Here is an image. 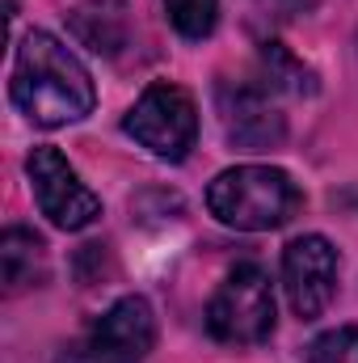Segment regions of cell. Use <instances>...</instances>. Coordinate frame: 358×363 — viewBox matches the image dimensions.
<instances>
[{"instance_id":"6da1fadb","label":"cell","mask_w":358,"mask_h":363,"mask_svg":"<svg viewBox=\"0 0 358 363\" xmlns=\"http://www.w3.org/2000/svg\"><path fill=\"white\" fill-rule=\"evenodd\" d=\"M13 106L34 123V127H68L93 114V89L89 68L47 30H30L17 47L13 60Z\"/></svg>"},{"instance_id":"7a4b0ae2","label":"cell","mask_w":358,"mask_h":363,"mask_svg":"<svg viewBox=\"0 0 358 363\" xmlns=\"http://www.w3.org/2000/svg\"><path fill=\"white\" fill-rule=\"evenodd\" d=\"M207 207L219 224L236 233H270L282 228L299 207L304 194L287 169L274 165H232L207 186Z\"/></svg>"},{"instance_id":"3957f363","label":"cell","mask_w":358,"mask_h":363,"mask_svg":"<svg viewBox=\"0 0 358 363\" xmlns=\"http://www.w3.org/2000/svg\"><path fill=\"white\" fill-rule=\"evenodd\" d=\"M207 330L228 347H258L274 334V291L258 262H241L224 274L207 304Z\"/></svg>"},{"instance_id":"277c9868","label":"cell","mask_w":358,"mask_h":363,"mask_svg":"<svg viewBox=\"0 0 358 363\" xmlns=\"http://www.w3.org/2000/svg\"><path fill=\"white\" fill-rule=\"evenodd\" d=\"M122 131L139 148H148L152 157L178 165V161L190 157V148L198 140V106H194V97L181 85L156 81V85H148L139 93V101L127 110Z\"/></svg>"},{"instance_id":"5b68a950","label":"cell","mask_w":358,"mask_h":363,"mask_svg":"<svg viewBox=\"0 0 358 363\" xmlns=\"http://www.w3.org/2000/svg\"><path fill=\"white\" fill-rule=\"evenodd\" d=\"M156 347V313L144 296L114 300L55 363H144Z\"/></svg>"},{"instance_id":"8992f818","label":"cell","mask_w":358,"mask_h":363,"mask_svg":"<svg viewBox=\"0 0 358 363\" xmlns=\"http://www.w3.org/2000/svg\"><path fill=\"white\" fill-rule=\"evenodd\" d=\"M25 178H30L38 211L64 233H81L101 216V199L81 182V174L68 165V157L59 148H51V144L34 148L25 157Z\"/></svg>"},{"instance_id":"52a82bcc","label":"cell","mask_w":358,"mask_h":363,"mask_svg":"<svg viewBox=\"0 0 358 363\" xmlns=\"http://www.w3.org/2000/svg\"><path fill=\"white\" fill-rule=\"evenodd\" d=\"M282 287H287L291 313L299 321H316L337 291V250L321 233L295 237L282 250Z\"/></svg>"},{"instance_id":"ba28073f","label":"cell","mask_w":358,"mask_h":363,"mask_svg":"<svg viewBox=\"0 0 358 363\" xmlns=\"http://www.w3.org/2000/svg\"><path fill=\"white\" fill-rule=\"evenodd\" d=\"M219 114H224V135L249 152L278 148L287 135V123L274 106V93H266L262 85H224Z\"/></svg>"},{"instance_id":"9c48e42d","label":"cell","mask_w":358,"mask_h":363,"mask_svg":"<svg viewBox=\"0 0 358 363\" xmlns=\"http://www.w3.org/2000/svg\"><path fill=\"white\" fill-rule=\"evenodd\" d=\"M68 26L76 34L81 47H89L97 55H118L131 43V13L127 0H81L68 13Z\"/></svg>"},{"instance_id":"30bf717a","label":"cell","mask_w":358,"mask_h":363,"mask_svg":"<svg viewBox=\"0 0 358 363\" xmlns=\"http://www.w3.org/2000/svg\"><path fill=\"white\" fill-rule=\"evenodd\" d=\"M0 274H4V291L17 296L25 287H38L47 279V245L38 233L30 228H4L0 237Z\"/></svg>"},{"instance_id":"8fae6325","label":"cell","mask_w":358,"mask_h":363,"mask_svg":"<svg viewBox=\"0 0 358 363\" xmlns=\"http://www.w3.org/2000/svg\"><path fill=\"white\" fill-rule=\"evenodd\" d=\"M262 89L266 93H291V97H304V93H316V77L282 47V43H266L262 47Z\"/></svg>"},{"instance_id":"7c38bea8","label":"cell","mask_w":358,"mask_h":363,"mask_svg":"<svg viewBox=\"0 0 358 363\" xmlns=\"http://www.w3.org/2000/svg\"><path fill=\"white\" fill-rule=\"evenodd\" d=\"M165 13H169V21H173V30L181 38L198 43V38H207L215 30L219 0H165Z\"/></svg>"},{"instance_id":"4fadbf2b","label":"cell","mask_w":358,"mask_h":363,"mask_svg":"<svg viewBox=\"0 0 358 363\" xmlns=\"http://www.w3.org/2000/svg\"><path fill=\"white\" fill-rule=\"evenodd\" d=\"M308 363H358V325H337L308 347Z\"/></svg>"}]
</instances>
